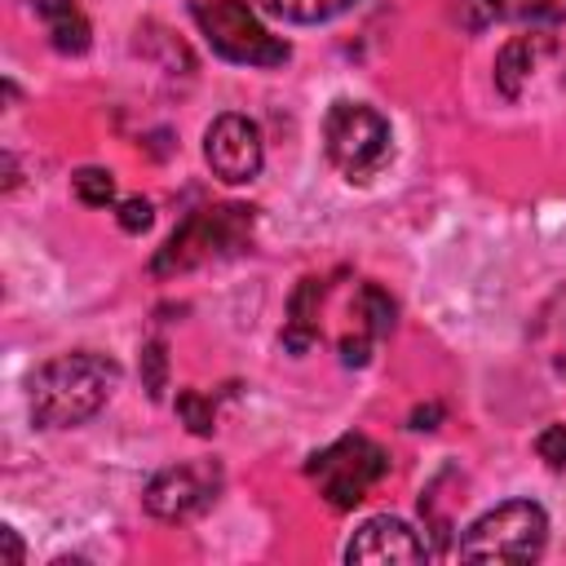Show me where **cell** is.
I'll return each instance as SVG.
<instances>
[{"mask_svg": "<svg viewBox=\"0 0 566 566\" xmlns=\"http://www.w3.org/2000/svg\"><path fill=\"white\" fill-rule=\"evenodd\" d=\"M119 385V363L93 349L57 354L31 376V420L40 429H75L93 420Z\"/></svg>", "mask_w": 566, "mask_h": 566, "instance_id": "cell-1", "label": "cell"}, {"mask_svg": "<svg viewBox=\"0 0 566 566\" xmlns=\"http://www.w3.org/2000/svg\"><path fill=\"white\" fill-rule=\"evenodd\" d=\"M252 234V208L243 203H221V208H199L190 212L172 234L168 243L155 252L150 261V274L168 279V274H186L212 256H226L234 248H243Z\"/></svg>", "mask_w": 566, "mask_h": 566, "instance_id": "cell-2", "label": "cell"}, {"mask_svg": "<svg viewBox=\"0 0 566 566\" xmlns=\"http://www.w3.org/2000/svg\"><path fill=\"white\" fill-rule=\"evenodd\" d=\"M548 544V513L535 500H504L486 509L455 544L469 562H535Z\"/></svg>", "mask_w": 566, "mask_h": 566, "instance_id": "cell-3", "label": "cell"}, {"mask_svg": "<svg viewBox=\"0 0 566 566\" xmlns=\"http://www.w3.org/2000/svg\"><path fill=\"white\" fill-rule=\"evenodd\" d=\"M190 13L199 22L203 40L212 44V53H221L226 62H239V66H283L292 57L287 40L270 35L248 0H190Z\"/></svg>", "mask_w": 566, "mask_h": 566, "instance_id": "cell-4", "label": "cell"}, {"mask_svg": "<svg viewBox=\"0 0 566 566\" xmlns=\"http://www.w3.org/2000/svg\"><path fill=\"white\" fill-rule=\"evenodd\" d=\"M323 146H327V159L349 181H367L394 155L389 119L367 102H332V111L323 119Z\"/></svg>", "mask_w": 566, "mask_h": 566, "instance_id": "cell-5", "label": "cell"}, {"mask_svg": "<svg viewBox=\"0 0 566 566\" xmlns=\"http://www.w3.org/2000/svg\"><path fill=\"white\" fill-rule=\"evenodd\" d=\"M389 473V455L367 433H345L332 447L314 451L305 460V478L318 486V495L332 509H354L367 500V491Z\"/></svg>", "mask_w": 566, "mask_h": 566, "instance_id": "cell-6", "label": "cell"}, {"mask_svg": "<svg viewBox=\"0 0 566 566\" xmlns=\"http://www.w3.org/2000/svg\"><path fill=\"white\" fill-rule=\"evenodd\" d=\"M221 464L217 460H186V464H168L159 469L146 491H142V504L150 517L159 522H190L199 517L203 509H212V500L221 495Z\"/></svg>", "mask_w": 566, "mask_h": 566, "instance_id": "cell-7", "label": "cell"}, {"mask_svg": "<svg viewBox=\"0 0 566 566\" xmlns=\"http://www.w3.org/2000/svg\"><path fill=\"white\" fill-rule=\"evenodd\" d=\"M203 159L212 168V177L230 181V186H243L261 172L265 164V146H261V128L239 115V111H226L208 124L203 133Z\"/></svg>", "mask_w": 566, "mask_h": 566, "instance_id": "cell-8", "label": "cell"}, {"mask_svg": "<svg viewBox=\"0 0 566 566\" xmlns=\"http://www.w3.org/2000/svg\"><path fill=\"white\" fill-rule=\"evenodd\" d=\"M424 557H433L429 539L389 513L367 517L345 544V562H376L380 566V562H424Z\"/></svg>", "mask_w": 566, "mask_h": 566, "instance_id": "cell-9", "label": "cell"}, {"mask_svg": "<svg viewBox=\"0 0 566 566\" xmlns=\"http://www.w3.org/2000/svg\"><path fill=\"white\" fill-rule=\"evenodd\" d=\"M394 296L380 287V283H363L358 287V301H354V332L340 336V363L345 367H363L371 358V345L394 327Z\"/></svg>", "mask_w": 566, "mask_h": 566, "instance_id": "cell-10", "label": "cell"}, {"mask_svg": "<svg viewBox=\"0 0 566 566\" xmlns=\"http://www.w3.org/2000/svg\"><path fill=\"white\" fill-rule=\"evenodd\" d=\"M460 22L469 31H482L491 22H566V0H460Z\"/></svg>", "mask_w": 566, "mask_h": 566, "instance_id": "cell-11", "label": "cell"}, {"mask_svg": "<svg viewBox=\"0 0 566 566\" xmlns=\"http://www.w3.org/2000/svg\"><path fill=\"white\" fill-rule=\"evenodd\" d=\"M548 49H553L548 35H513V40L495 53V88H500L504 97H522L531 71L539 66V57H544Z\"/></svg>", "mask_w": 566, "mask_h": 566, "instance_id": "cell-12", "label": "cell"}, {"mask_svg": "<svg viewBox=\"0 0 566 566\" xmlns=\"http://www.w3.org/2000/svg\"><path fill=\"white\" fill-rule=\"evenodd\" d=\"M323 296H327V283L323 279H301V287L292 292L287 323H283V345L292 354H305L318 340V305H323Z\"/></svg>", "mask_w": 566, "mask_h": 566, "instance_id": "cell-13", "label": "cell"}, {"mask_svg": "<svg viewBox=\"0 0 566 566\" xmlns=\"http://www.w3.org/2000/svg\"><path fill=\"white\" fill-rule=\"evenodd\" d=\"M265 13L296 22V27H314V22H332L336 13H345L354 0H256Z\"/></svg>", "mask_w": 566, "mask_h": 566, "instance_id": "cell-14", "label": "cell"}, {"mask_svg": "<svg viewBox=\"0 0 566 566\" xmlns=\"http://www.w3.org/2000/svg\"><path fill=\"white\" fill-rule=\"evenodd\" d=\"M88 22H84V13L80 9H66V13H57L53 22H49V40H53V49L57 53H84L88 49Z\"/></svg>", "mask_w": 566, "mask_h": 566, "instance_id": "cell-15", "label": "cell"}, {"mask_svg": "<svg viewBox=\"0 0 566 566\" xmlns=\"http://www.w3.org/2000/svg\"><path fill=\"white\" fill-rule=\"evenodd\" d=\"M71 190H75V199L88 203V208L115 203V177H111L106 168H80V172L71 177Z\"/></svg>", "mask_w": 566, "mask_h": 566, "instance_id": "cell-16", "label": "cell"}, {"mask_svg": "<svg viewBox=\"0 0 566 566\" xmlns=\"http://www.w3.org/2000/svg\"><path fill=\"white\" fill-rule=\"evenodd\" d=\"M177 416L186 420V429H190L195 438H212V429H217L212 402H208L199 389H181V394H177Z\"/></svg>", "mask_w": 566, "mask_h": 566, "instance_id": "cell-17", "label": "cell"}, {"mask_svg": "<svg viewBox=\"0 0 566 566\" xmlns=\"http://www.w3.org/2000/svg\"><path fill=\"white\" fill-rule=\"evenodd\" d=\"M142 389L150 398H164V389H168V349H164V340L142 345Z\"/></svg>", "mask_w": 566, "mask_h": 566, "instance_id": "cell-18", "label": "cell"}, {"mask_svg": "<svg viewBox=\"0 0 566 566\" xmlns=\"http://www.w3.org/2000/svg\"><path fill=\"white\" fill-rule=\"evenodd\" d=\"M535 451H539V460H544L548 469H566V424H548V429H539Z\"/></svg>", "mask_w": 566, "mask_h": 566, "instance_id": "cell-19", "label": "cell"}, {"mask_svg": "<svg viewBox=\"0 0 566 566\" xmlns=\"http://www.w3.org/2000/svg\"><path fill=\"white\" fill-rule=\"evenodd\" d=\"M115 217H119V226H124L128 234H137V230H146V226L155 221V212H150V199H142V195H133V199H124Z\"/></svg>", "mask_w": 566, "mask_h": 566, "instance_id": "cell-20", "label": "cell"}, {"mask_svg": "<svg viewBox=\"0 0 566 566\" xmlns=\"http://www.w3.org/2000/svg\"><path fill=\"white\" fill-rule=\"evenodd\" d=\"M27 4H31V9H35V13L44 18V22H53L57 13H66V9H75L71 0H27Z\"/></svg>", "mask_w": 566, "mask_h": 566, "instance_id": "cell-21", "label": "cell"}, {"mask_svg": "<svg viewBox=\"0 0 566 566\" xmlns=\"http://www.w3.org/2000/svg\"><path fill=\"white\" fill-rule=\"evenodd\" d=\"M442 416V407L438 402H429V407H416L411 411V429H433V420Z\"/></svg>", "mask_w": 566, "mask_h": 566, "instance_id": "cell-22", "label": "cell"}, {"mask_svg": "<svg viewBox=\"0 0 566 566\" xmlns=\"http://www.w3.org/2000/svg\"><path fill=\"white\" fill-rule=\"evenodd\" d=\"M0 539H4V548H9V566H22V539H18V531H13V526H4V531H0Z\"/></svg>", "mask_w": 566, "mask_h": 566, "instance_id": "cell-23", "label": "cell"}]
</instances>
